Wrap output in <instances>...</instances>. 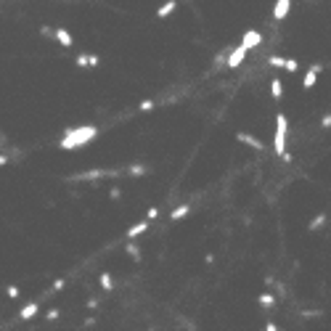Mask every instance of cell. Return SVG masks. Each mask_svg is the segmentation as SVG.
Listing matches in <instances>:
<instances>
[{
	"label": "cell",
	"mask_w": 331,
	"mask_h": 331,
	"mask_svg": "<svg viewBox=\"0 0 331 331\" xmlns=\"http://www.w3.org/2000/svg\"><path fill=\"white\" fill-rule=\"evenodd\" d=\"M98 138V127L96 125H82V127H66L64 130V138L58 141V146L64 151H77L82 146H88L90 141Z\"/></svg>",
	"instance_id": "cell-1"
},
{
	"label": "cell",
	"mask_w": 331,
	"mask_h": 331,
	"mask_svg": "<svg viewBox=\"0 0 331 331\" xmlns=\"http://www.w3.org/2000/svg\"><path fill=\"white\" fill-rule=\"evenodd\" d=\"M286 130H289V122H286L283 114H278V117H276V141H273L276 154H278V157L286 154Z\"/></svg>",
	"instance_id": "cell-2"
},
{
	"label": "cell",
	"mask_w": 331,
	"mask_h": 331,
	"mask_svg": "<svg viewBox=\"0 0 331 331\" xmlns=\"http://www.w3.org/2000/svg\"><path fill=\"white\" fill-rule=\"evenodd\" d=\"M268 64L278 66V69H286V72H297V69H299V64L294 58H283V56H271V58H268Z\"/></svg>",
	"instance_id": "cell-3"
},
{
	"label": "cell",
	"mask_w": 331,
	"mask_h": 331,
	"mask_svg": "<svg viewBox=\"0 0 331 331\" xmlns=\"http://www.w3.org/2000/svg\"><path fill=\"white\" fill-rule=\"evenodd\" d=\"M246 53H249V51H246L244 45H236L233 53L228 56V69H238V66H241V64H244V58H246Z\"/></svg>",
	"instance_id": "cell-4"
},
{
	"label": "cell",
	"mask_w": 331,
	"mask_h": 331,
	"mask_svg": "<svg viewBox=\"0 0 331 331\" xmlns=\"http://www.w3.org/2000/svg\"><path fill=\"white\" fill-rule=\"evenodd\" d=\"M323 72V64H313L310 69L305 72V80H302V88L305 90H310V88H315V80H318V74Z\"/></svg>",
	"instance_id": "cell-5"
},
{
	"label": "cell",
	"mask_w": 331,
	"mask_h": 331,
	"mask_svg": "<svg viewBox=\"0 0 331 331\" xmlns=\"http://www.w3.org/2000/svg\"><path fill=\"white\" fill-rule=\"evenodd\" d=\"M291 11V0H276V8H273V19L276 21H283Z\"/></svg>",
	"instance_id": "cell-6"
},
{
	"label": "cell",
	"mask_w": 331,
	"mask_h": 331,
	"mask_svg": "<svg viewBox=\"0 0 331 331\" xmlns=\"http://www.w3.org/2000/svg\"><path fill=\"white\" fill-rule=\"evenodd\" d=\"M260 43H263V35H260V32H257V29H249V32H246V35H244V40H241V45H244V48H246V51L257 48V45H260Z\"/></svg>",
	"instance_id": "cell-7"
},
{
	"label": "cell",
	"mask_w": 331,
	"mask_h": 331,
	"mask_svg": "<svg viewBox=\"0 0 331 331\" xmlns=\"http://www.w3.org/2000/svg\"><path fill=\"white\" fill-rule=\"evenodd\" d=\"M236 141H238V143L252 146L255 151H263V141H257V138H255V135H249V133H236Z\"/></svg>",
	"instance_id": "cell-8"
},
{
	"label": "cell",
	"mask_w": 331,
	"mask_h": 331,
	"mask_svg": "<svg viewBox=\"0 0 331 331\" xmlns=\"http://www.w3.org/2000/svg\"><path fill=\"white\" fill-rule=\"evenodd\" d=\"M146 230H149V220H143V222H135V225H130L125 236L130 238V241H135V236H141V233H146Z\"/></svg>",
	"instance_id": "cell-9"
},
{
	"label": "cell",
	"mask_w": 331,
	"mask_h": 331,
	"mask_svg": "<svg viewBox=\"0 0 331 331\" xmlns=\"http://www.w3.org/2000/svg\"><path fill=\"white\" fill-rule=\"evenodd\" d=\"M53 35H56V40L64 45V48H72V45H74V40H72V35H69V29H66V27H58Z\"/></svg>",
	"instance_id": "cell-10"
},
{
	"label": "cell",
	"mask_w": 331,
	"mask_h": 331,
	"mask_svg": "<svg viewBox=\"0 0 331 331\" xmlns=\"http://www.w3.org/2000/svg\"><path fill=\"white\" fill-rule=\"evenodd\" d=\"M109 172L104 170H90V172H82V175H72V180H98V178H106Z\"/></svg>",
	"instance_id": "cell-11"
},
{
	"label": "cell",
	"mask_w": 331,
	"mask_h": 331,
	"mask_svg": "<svg viewBox=\"0 0 331 331\" xmlns=\"http://www.w3.org/2000/svg\"><path fill=\"white\" fill-rule=\"evenodd\" d=\"M175 8H178V0H167V3H165V5H162V8L157 11V16H159V19H167V16H170V13H172Z\"/></svg>",
	"instance_id": "cell-12"
},
{
	"label": "cell",
	"mask_w": 331,
	"mask_h": 331,
	"mask_svg": "<svg viewBox=\"0 0 331 331\" xmlns=\"http://www.w3.org/2000/svg\"><path fill=\"white\" fill-rule=\"evenodd\" d=\"M188 212H191V204H180V207H175V210H172L170 218L178 222V220H183V218H188Z\"/></svg>",
	"instance_id": "cell-13"
},
{
	"label": "cell",
	"mask_w": 331,
	"mask_h": 331,
	"mask_svg": "<svg viewBox=\"0 0 331 331\" xmlns=\"http://www.w3.org/2000/svg\"><path fill=\"white\" fill-rule=\"evenodd\" d=\"M35 315H37V302H29L27 307H21L19 318H21V321H29V318H35Z\"/></svg>",
	"instance_id": "cell-14"
},
{
	"label": "cell",
	"mask_w": 331,
	"mask_h": 331,
	"mask_svg": "<svg viewBox=\"0 0 331 331\" xmlns=\"http://www.w3.org/2000/svg\"><path fill=\"white\" fill-rule=\"evenodd\" d=\"M98 283L104 286V291H114V281H111L109 273H101V276H98Z\"/></svg>",
	"instance_id": "cell-15"
},
{
	"label": "cell",
	"mask_w": 331,
	"mask_h": 331,
	"mask_svg": "<svg viewBox=\"0 0 331 331\" xmlns=\"http://www.w3.org/2000/svg\"><path fill=\"white\" fill-rule=\"evenodd\" d=\"M125 252H127V255L135 260V263H141V249H138V246H135L133 241H130V238H127V246H125Z\"/></svg>",
	"instance_id": "cell-16"
},
{
	"label": "cell",
	"mask_w": 331,
	"mask_h": 331,
	"mask_svg": "<svg viewBox=\"0 0 331 331\" xmlns=\"http://www.w3.org/2000/svg\"><path fill=\"white\" fill-rule=\"evenodd\" d=\"M271 96L276 98V101H281V96H283V88H281V80H273V82H271Z\"/></svg>",
	"instance_id": "cell-17"
},
{
	"label": "cell",
	"mask_w": 331,
	"mask_h": 331,
	"mask_svg": "<svg viewBox=\"0 0 331 331\" xmlns=\"http://www.w3.org/2000/svg\"><path fill=\"white\" fill-rule=\"evenodd\" d=\"M257 302L263 305V307H273V305H276V297H273V294H268V291H265V294H260V299H257Z\"/></svg>",
	"instance_id": "cell-18"
},
{
	"label": "cell",
	"mask_w": 331,
	"mask_h": 331,
	"mask_svg": "<svg viewBox=\"0 0 331 331\" xmlns=\"http://www.w3.org/2000/svg\"><path fill=\"white\" fill-rule=\"evenodd\" d=\"M323 222H326V212H321L318 218H315V220L310 222V225H307V230H318V228L323 225Z\"/></svg>",
	"instance_id": "cell-19"
},
{
	"label": "cell",
	"mask_w": 331,
	"mask_h": 331,
	"mask_svg": "<svg viewBox=\"0 0 331 331\" xmlns=\"http://www.w3.org/2000/svg\"><path fill=\"white\" fill-rule=\"evenodd\" d=\"M127 175H133V178H143V175H146V167H143V165H133V167L127 170Z\"/></svg>",
	"instance_id": "cell-20"
},
{
	"label": "cell",
	"mask_w": 331,
	"mask_h": 331,
	"mask_svg": "<svg viewBox=\"0 0 331 331\" xmlns=\"http://www.w3.org/2000/svg\"><path fill=\"white\" fill-rule=\"evenodd\" d=\"M98 64H101V58H98V56H96V53H88V69H90V66H93V69H96Z\"/></svg>",
	"instance_id": "cell-21"
},
{
	"label": "cell",
	"mask_w": 331,
	"mask_h": 331,
	"mask_svg": "<svg viewBox=\"0 0 331 331\" xmlns=\"http://www.w3.org/2000/svg\"><path fill=\"white\" fill-rule=\"evenodd\" d=\"M154 109V101L151 98H146V101H141V106H138V111H151Z\"/></svg>",
	"instance_id": "cell-22"
},
{
	"label": "cell",
	"mask_w": 331,
	"mask_h": 331,
	"mask_svg": "<svg viewBox=\"0 0 331 331\" xmlns=\"http://www.w3.org/2000/svg\"><path fill=\"white\" fill-rule=\"evenodd\" d=\"M77 66L88 69V53H82V56H77Z\"/></svg>",
	"instance_id": "cell-23"
},
{
	"label": "cell",
	"mask_w": 331,
	"mask_h": 331,
	"mask_svg": "<svg viewBox=\"0 0 331 331\" xmlns=\"http://www.w3.org/2000/svg\"><path fill=\"white\" fill-rule=\"evenodd\" d=\"M146 218H149V220H157V218H159V210H157V207H151V210L146 212Z\"/></svg>",
	"instance_id": "cell-24"
},
{
	"label": "cell",
	"mask_w": 331,
	"mask_h": 331,
	"mask_svg": "<svg viewBox=\"0 0 331 331\" xmlns=\"http://www.w3.org/2000/svg\"><path fill=\"white\" fill-rule=\"evenodd\" d=\"M321 127H323V130H326V127H331V114H326V117L321 119Z\"/></svg>",
	"instance_id": "cell-25"
},
{
	"label": "cell",
	"mask_w": 331,
	"mask_h": 331,
	"mask_svg": "<svg viewBox=\"0 0 331 331\" xmlns=\"http://www.w3.org/2000/svg\"><path fill=\"white\" fill-rule=\"evenodd\" d=\"M109 196L114 199V202H117V199L122 196V191H119V188H111V191H109Z\"/></svg>",
	"instance_id": "cell-26"
},
{
	"label": "cell",
	"mask_w": 331,
	"mask_h": 331,
	"mask_svg": "<svg viewBox=\"0 0 331 331\" xmlns=\"http://www.w3.org/2000/svg\"><path fill=\"white\" fill-rule=\"evenodd\" d=\"M45 318H48V321H56V318H58V310H48V315H45Z\"/></svg>",
	"instance_id": "cell-27"
},
{
	"label": "cell",
	"mask_w": 331,
	"mask_h": 331,
	"mask_svg": "<svg viewBox=\"0 0 331 331\" xmlns=\"http://www.w3.org/2000/svg\"><path fill=\"white\" fill-rule=\"evenodd\" d=\"M53 289H56V291H58V289H64V278H56V283H53Z\"/></svg>",
	"instance_id": "cell-28"
},
{
	"label": "cell",
	"mask_w": 331,
	"mask_h": 331,
	"mask_svg": "<svg viewBox=\"0 0 331 331\" xmlns=\"http://www.w3.org/2000/svg\"><path fill=\"white\" fill-rule=\"evenodd\" d=\"M88 307H90V310H93V307H98V299L90 297V299H88Z\"/></svg>",
	"instance_id": "cell-29"
},
{
	"label": "cell",
	"mask_w": 331,
	"mask_h": 331,
	"mask_svg": "<svg viewBox=\"0 0 331 331\" xmlns=\"http://www.w3.org/2000/svg\"><path fill=\"white\" fill-rule=\"evenodd\" d=\"M8 297H19V289L16 286H8Z\"/></svg>",
	"instance_id": "cell-30"
},
{
	"label": "cell",
	"mask_w": 331,
	"mask_h": 331,
	"mask_svg": "<svg viewBox=\"0 0 331 331\" xmlns=\"http://www.w3.org/2000/svg\"><path fill=\"white\" fill-rule=\"evenodd\" d=\"M3 165H8V154H0V167Z\"/></svg>",
	"instance_id": "cell-31"
}]
</instances>
